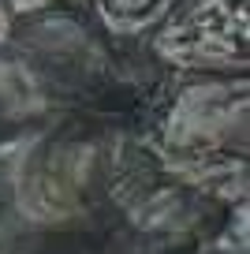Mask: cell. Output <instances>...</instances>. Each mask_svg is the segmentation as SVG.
<instances>
[{
	"label": "cell",
	"mask_w": 250,
	"mask_h": 254,
	"mask_svg": "<svg viewBox=\"0 0 250 254\" xmlns=\"http://www.w3.org/2000/svg\"><path fill=\"white\" fill-rule=\"evenodd\" d=\"M247 165H172L138 131H120L109 165V217L149 247L247 251Z\"/></svg>",
	"instance_id": "1"
},
{
	"label": "cell",
	"mask_w": 250,
	"mask_h": 254,
	"mask_svg": "<svg viewBox=\"0 0 250 254\" xmlns=\"http://www.w3.org/2000/svg\"><path fill=\"white\" fill-rule=\"evenodd\" d=\"M120 127L86 112H60L30 135L11 198L38 228H78L109 217V165Z\"/></svg>",
	"instance_id": "2"
},
{
	"label": "cell",
	"mask_w": 250,
	"mask_h": 254,
	"mask_svg": "<svg viewBox=\"0 0 250 254\" xmlns=\"http://www.w3.org/2000/svg\"><path fill=\"white\" fill-rule=\"evenodd\" d=\"M138 135L172 165L250 161V71H164Z\"/></svg>",
	"instance_id": "3"
},
{
	"label": "cell",
	"mask_w": 250,
	"mask_h": 254,
	"mask_svg": "<svg viewBox=\"0 0 250 254\" xmlns=\"http://www.w3.org/2000/svg\"><path fill=\"white\" fill-rule=\"evenodd\" d=\"M142 49L161 71L247 75L250 0H176Z\"/></svg>",
	"instance_id": "4"
},
{
	"label": "cell",
	"mask_w": 250,
	"mask_h": 254,
	"mask_svg": "<svg viewBox=\"0 0 250 254\" xmlns=\"http://www.w3.org/2000/svg\"><path fill=\"white\" fill-rule=\"evenodd\" d=\"M60 112L63 101L41 60L15 34L0 30V146L30 138Z\"/></svg>",
	"instance_id": "5"
},
{
	"label": "cell",
	"mask_w": 250,
	"mask_h": 254,
	"mask_svg": "<svg viewBox=\"0 0 250 254\" xmlns=\"http://www.w3.org/2000/svg\"><path fill=\"white\" fill-rule=\"evenodd\" d=\"M176 0H90V15L109 38L142 45L146 34L172 11Z\"/></svg>",
	"instance_id": "6"
},
{
	"label": "cell",
	"mask_w": 250,
	"mask_h": 254,
	"mask_svg": "<svg viewBox=\"0 0 250 254\" xmlns=\"http://www.w3.org/2000/svg\"><path fill=\"white\" fill-rule=\"evenodd\" d=\"M56 8H90V0H0V26L26 23V19Z\"/></svg>",
	"instance_id": "7"
}]
</instances>
